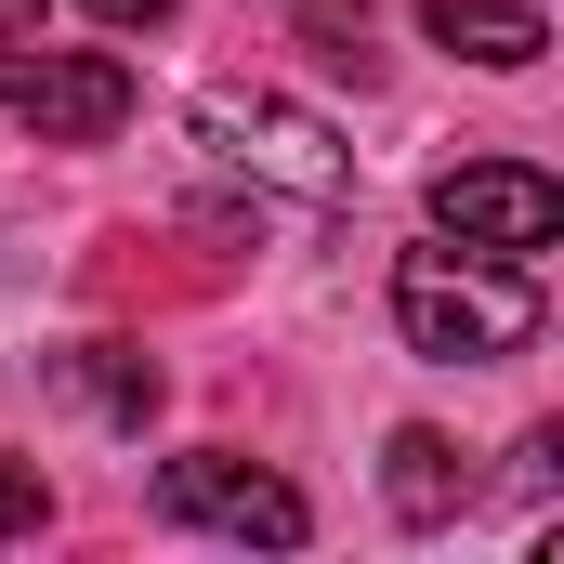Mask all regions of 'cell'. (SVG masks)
Returning a JSON list of instances; mask_svg holds the SVG:
<instances>
[{"instance_id":"obj_10","label":"cell","mask_w":564,"mask_h":564,"mask_svg":"<svg viewBox=\"0 0 564 564\" xmlns=\"http://www.w3.org/2000/svg\"><path fill=\"white\" fill-rule=\"evenodd\" d=\"M93 26H171V0H79Z\"/></svg>"},{"instance_id":"obj_2","label":"cell","mask_w":564,"mask_h":564,"mask_svg":"<svg viewBox=\"0 0 564 564\" xmlns=\"http://www.w3.org/2000/svg\"><path fill=\"white\" fill-rule=\"evenodd\" d=\"M197 144L224 158V171H250V184H276V197H315V210H341L355 197V158L328 119H302L276 93H197Z\"/></svg>"},{"instance_id":"obj_8","label":"cell","mask_w":564,"mask_h":564,"mask_svg":"<svg viewBox=\"0 0 564 564\" xmlns=\"http://www.w3.org/2000/svg\"><path fill=\"white\" fill-rule=\"evenodd\" d=\"M53 381H66L79 408H106V421H132V433H144V408H158V368H144L132 341H79V355H53Z\"/></svg>"},{"instance_id":"obj_3","label":"cell","mask_w":564,"mask_h":564,"mask_svg":"<svg viewBox=\"0 0 564 564\" xmlns=\"http://www.w3.org/2000/svg\"><path fill=\"white\" fill-rule=\"evenodd\" d=\"M158 512H171V525H210V539H250V552H302V539H315L302 486H276V473L237 459V446H184V459H158Z\"/></svg>"},{"instance_id":"obj_5","label":"cell","mask_w":564,"mask_h":564,"mask_svg":"<svg viewBox=\"0 0 564 564\" xmlns=\"http://www.w3.org/2000/svg\"><path fill=\"white\" fill-rule=\"evenodd\" d=\"M0 119H26L40 144H106V132H132V66H106V53H13L0 40Z\"/></svg>"},{"instance_id":"obj_9","label":"cell","mask_w":564,"mask_h":564,"mask_svg":"<svg viewBox=\"0 0 564 564\" xmlns=\"http://www.w3.org/2000/svg\"><path fill=\"white\" fill-rule=\"evenodd\" d=\"M40 525H53V486L26 459H0V539H40Z\"/></svg>"},{"instance_id":"obj_6","label":"cell","mask_w":564,"mask_h":564,"mask_svg":"<svg viewBox=\"0 0 564 564\" xmlns=\"http://www.w3.org/2000/svg\"><path fill=\"white\" fill-rule=\"evenodd\" d=\"M381 499H394V512H408V525H459V512H473V459H459V446H446V433H394V446H381Z\"/></svg>"},{"instance_id":"obj_4","label":"cell","mask_w":564,"mask_h":564,"mask_svg":"<svg viewBox=\"0 0 564 564\" xmlns=\"http://www.w3.org/2000/svg\"><path fill=\"white\" fill-rule=\"evenodd\" d=\"M433 237L446 250H486V263H539L564 237V184L525 171V158H473V171L433 184Z\"/></svg>"},{"instance_id":"obj_7","label":"cell","mask_w":564,"mask_h":564,"mask_svg":"<svg viewBox=\"0 0 564 564\" xmlns=\"http://www.w3.org/2000/svg\"><path fill=\"white\" fill-rule=\"evenodd\" d=\"M421 26L459 66H539V53H552V26H539L525 0H421Z\"/></svg>"},{"instance_id":"obj_1","label":"cell","mask_w":564,"mask_h":564,"mask_svg":"<svg viewBox=\"0 0 564 564\" xmlns=\"http://www.w3.org/2000/svg\"><path fill=\"white\" fill-rule=\"evenodd\" d=\"M394 328H408V355L433 368H486V355H525L539 341V289L525 263H486V250H408L394 263Z\"/></svg>"}]
</instances>
